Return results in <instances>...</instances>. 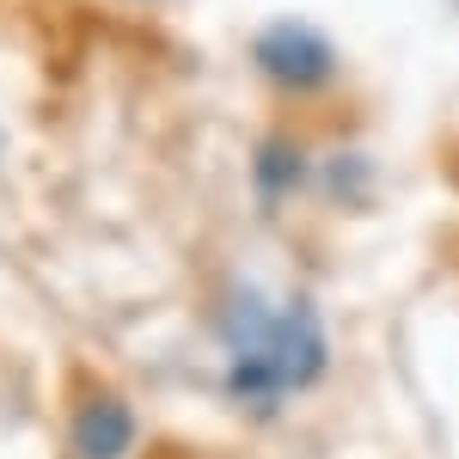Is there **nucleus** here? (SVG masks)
<instances>
[{
    "mask_svg": "<svg viewBox=\"0 0 459 459\" xmlns=\"http://www.w3.org/2000/svg\"><path fill=\"white\" fill-rule=\"evenodd\" d=\"M251 62L257 74L276 86V92H318V86H331V43L313 31V25H294V19H276V25H264L257 43H251Z\"/></svg>",
    "mask_w": 459,
    "mask_h": 459,
    "instance_id": "2",
    "label": "nucleus"
},
{
    "mask_svg": "<svg viewBox=\"0 0 459 459\" xmlns=\"http://www.w3.org/2000/svg\"><path fill=\"white\" fill-rule=\"evenodd\" d=\"M221 343H227V392L239 404H282L294 392L325 380V325L307 300H270L239 288L221 307Z\"/></svg>",
    "mask_w": 459,
    "mask_h": 459,
    "instance_id": "1",
    "label": "nucleus"
},
{
    "mask_svg": "<svg viewBox=\"0 0 459 459\" xmlns=\"http://www.w3.org/2000/svg\"><path fill=\"white\" fill-rule=\"evenodd\" d=\"M68 441L80 459H123L135 441V411L110 392H86L68 417Z\"/></svg>",
    "mask_w": 459,
    "mask_h": 459,
    "instance_id": "3",
    "label": "nucleus"
},
{
    "mask_svg": "<svg viewBox=\"0 0 459 459\" xmlns=\"http://www.w3.org/2000/svg\"><path fill=\"white\" fill-rule=\"evenodd\" d=\"M251 172H257V196H264V203H282L288 190H300V178L313 172V166H307V153H300L294 142H282V135H270V142L257 147Z\"/></svg>",
    "mask_w": 459,
    "mask_h": 459,
    "instance_id": "4",
    "label": "nucleus"
}]
</instances>
